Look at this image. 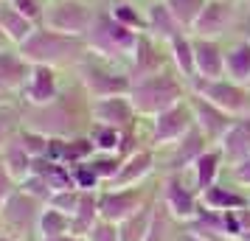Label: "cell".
I'll list each match as a JSON object with an SVG mask.
<instances>
[{
  "label": "cell",
  "mask_w": 250,
  "mask_h": 241,
  "mask_svg": "<svg viewBox=\"0 0 250 241\" xmlns=\"http://www.w3.org/2000/svg\"><path fill=\"white\" fill-rule=\"evenodd\" d=\"M73 79L90 93V98L129 95V87H132V76H129L126 65L102 59V56H96V54H87V56L82 59L79 68L73 70Z\"/></svg>",
  "instance_id": "5"
},
{
  "label": "cell",
  "mask_w": 250,
  "mask_h": 241,
  "mask_svg": "<svg viewBox=\"0 0 250 241\" xmlns=\"http://www.w3.org/2000/svg\"><path fill=\"white\" fill-rule=\"evenodd\" d=\"M14 9H20V14H25L28 20H34L37 25L42 23L45 17V9H48V0H9Z\"/></svg>",
  "instance_id": "37"
},
{
  "label": "cell",
  "mask_w": 250,
  "mask_h": 241,
  "mask_svg": "<svg viewBox=\"0 0 250 241\" xmlns=\"http://www.w3.org/2000/svg\"><path fill=\"white\" fill-rule=\"evenodd\" d=\"M25 127L48 138H82L93 127V98L70 73L65 90L45 107H23Z\"/></svg>",
  "instance_id": "1"
},
{
  "label": "cell",
  "mask_w": 250,
  "mask_h": 241,
  "mask_svg": "<svg viewBox=\"0 0 250 241\" xmlns=\"http://www.w3.org/2000/svg\"><path fill=\"white\" fill-rule=\"evenodd\" d=\"M93 124H110L118 129H129L141 124L135 104L129 95H110V98H93Z\"/></svg>",
  "instance_id": "17"
},
{
  "label": "cell",
  "mask_w": 250,
  "mask_h": 241,
  "mask_svg": "<svg viewBox=\"0 0 250 241\" xmlns=\"http://www.w3.org/2000/svg\"><path fill=\"white\" fill-rule=\"evenodd\" d=\"M191 129H194V112H191L188 98L169 107V110H163L158 115H152V118H144V135H146L149 149H155V151L177 143Z\"/></svg>",
  "instance_id": "7"
},
{
  "label": "cell",
  "mask_w": 250,
  "mask_h": 241,
  "mask_svg": "<svg viewBox=\"0 0 250 241\" xmlns=\"http://www.w3.org/2000/svg\"><path fill=\"white\" fill-rule=\"evenodd\" d=\"M17 188H20V185L14 183V177L6 171L3 166H0V207H3V202H6V199H9L14 191H17Z\"/></svg>",
  "instance_id": "39"
},
{
  "label": "cell",
  "mask_w": 250,
  "mask_h": 241,
  "mask_svg": "<svg viewBox=\"0 0 250 241\" xmlns=\"http://www.w3.org/2000/svg\"><path fill=\"white\" fill-rule=\"evenodd\" d=\"M70 177H73V188H79V191H102L104 188L102 177L96 174L90 160H82L76 166H70Z\"/></svg>",
  "instance_id": "34"
},
{
  "label": "cell",
  "mask_w": 250,
  "mask_h": 241,
  "mask_svg": "<svg viewBox=\"0 0 250 241\" xmlns=\"http://www.w3.org/2000/svg\"><path fill=\"white\" fill-rule=\"evenodd\" d=\"M87 160H90V166L96 168V174L102 177V183L110 185V183L115 180L118 168H121L124 157H121V154H102V151H96V154H90Z\"/></svg>",
  "instance_id": "35"
},
{
  "label": "cell",
  "mask_w": 250,
  "mask_h": 241,
  "mask_svg": "<svg viewBox=\"0 0 250 241\" xmlns=\"http://www.w3.org/2000/svg\"><path fill=\"white\" fill-rule=\"evenodd\" d=\"M104 6H107V12L113 14L121 25L132 28L138 34L146 31V6H141L135 0H110V3H104Z\"/></svg>",
  "instance_id": "29"
},
{
  "label": "cell",
  "mask_w": 250,
  "mask_h": 241,
  "mask_svg": "<svg viewBox=\"0 0 250 241\" xmlns=\"http://www.w3.org/2000/svg\"><path fill=\"white\" fill-rule=\"evenodd\" d=\"M200 202H203V207H208V210L225 213V210L248 207L250 205V194L225 174V177H222L216 185H211L208 191H203V194H200Z\"/></svg>",
  "instance_id": "19"
},
{
  "label": "cell",
  "mask_w": 250,
  "mask_h": 241,
  "mask_svg": "<svg viewBox=\"0 0 250 241\" xmlns=\"http://www.w3.org/2000/svg\"><path fill=\"white\" fill-rule=\"evenodd\" d=\"M225 174H228V160H225V154H222L219 146H208V149L194 160L191 168H188V177H191L194 188H197L200 194L208 191L211 185H216Z\"/></svg>",
  "instance_id": "20"
},
{
  "label": "cell",
  "mask_w": 250,
  "mask_h": 241,
  "mask_svg": "<svg viewBox=\"0 0 250 241\" xmlns=\"http://www.w3.org/2000/svg\"><path fill=\"white\" fill-rule=\"evenodd\" d=\"M99 3H102V0H99Z\"/></svg>",
  "instance_id": "49"
},
{
  "label": "cell",
  "mask_w": 250,
  "mask_h": 241,
  "mask_svg": "<svg viewBox=\"0 0 250 241\" xmlns=\"http://www.w3.org/2000/svg\"><path fill=\"white\" fill-rule=\"evenodd\" d=\"M169 48V59L171 68L180 73L183 79L191 81L197 76V51H194V34L191 31H180V34L166 42Z\"/></svg>",
  "instance_id": "24"
},
{
  "label": "cell",
  "mask_w": 250,
  "mask_h": 241,
  "mask_svg": "<svg viewBox=\"0 0 250 241\" xmlns=\"http://www.w3.org/2000/svg\"><path fill=\"white\" fill-rule=\"evenodd\" d=\"M65 233H70V216L54 205H45L42 207V216H40V224H37V241L65 236Z\"/></svg>",
  "instance_id": "32"
},
{
  "label": "cell",
  "mask_w": 250,
  "mask_h": 241,
  "mask_svg": "<svg viewBox=\"0 0 250 241\" xmlns=\"http://www.w3.org/2000/svg\"><path fill=\"white\" fill-rule=\"evenodd\" d=\"M42 241H84V239L73 236V233H65V236H54V239H42Z\"/></svg>",
  "instance_id": "40"
},
{
  "label": "cell",
  "mask_w": 250,
  "mask_h": 241,
  "mask_svg": "<svg viewBox=\"0 0 250 241\" xmlns=\"http://www.w3.org/2000/svg\"><path fill=\"white\" fill-rule=\"evenodd\" d=\"M158 183L160 177L155 180V185H135V188H113V185H104L99 191V213L102 219H110L115 224H121L124 219H129L132 213H138L144 205H149L155 196H158Z\"/></svg>",
  "instance_id": "10"
},
{
  "label": "cell",
  "mask_w": 250,
  "mask_h": 241,
  "mask_svg": "<svg viewBox=\"0 0 250 241\" xmlns=\"http://www.w3.org/2000/svg\"><path fill=\"white\" fill-rule=\"evenodd\" d=\"M87 140L93 143V149L102 154H121L124 146V129L110 127V124H93L87 129Z\"/></svg>",
  "instance_id": "31"
},
{
  "label": "cell",
  "mask_w": 250,
  "mask_h": 241,
  "mask_svg": "<svg viewBox=\"0 0 250 241\" xmlns=\"http://www.w3.org/2000/svg\"><path fill=\"white\" fill-rule=\"evenodd\" d=\"M171 68V59H169V48L166 42H160L155 37H149L146 31L138 37V45L132 51V59H129V76L132 79H144V76H152V73H160V70Z\"/></svg>",
  "instance_id": "16"
},
{
  "label": "cell",
  "mask_w": 250,
  "mask_h": 241,
  "mask_svg": "<svg viewBox=\"0 0 250 241\" xmlns=\"http://www.w3.org/2000/svg\"><path fill=\"white\" fill-rule=\"evenodd\" d=\"M6 98H14V95H6V93H3V90H0V104H3V101H6Z\"/></svg>",
  "instance_id": "44"
},
{
  "label": "cell",
  "mask_w": 250,
  "mask_h": 241,
  "mask_svg": "<svg viewBox=\"0 0 250 241\" xmlns=\"http://www.w3.org/2000/svg\"><path fill=\"white\" fill-rule=\"evenodd\" d=\"M20 51L31 65H48V68L65 70V73H73L82 59L90 54L84 37L62 34L48 25H37V31L20 45Z\"/></svg>",
  "instance_id": "2"
},
{
  "label": "cell",
  "mask_w": 250,
  "mask_h": 241,
  "mask_svg": "<svg viewBox=\"0 0 250 241\" xmlns=\"http://www.w3.org/2000/svg\"><path fill=\"white\" fill-rule=\"evenodd\" d=\"M70 73L57 68H48V65H34L31 68V76L25 81V87L20 90V104L23 107H45L54 98H59V93L65 90Z\"/></svg>",
  "instance_id": "12"
},
{
  "label": "cell",
  "mask_w": 250,
  "mask_h": 241,
  "mask_svg": "<svg viewBox=\"0 0 250 241\" xmlns=\"http://www.w3.org/2000/svg\"><path fill=\"white\" fill-rule=\"evenodd\" d=\"M158 196H160V202H163V207H166L180 224L191 222V219L197 216V210L203 207V202H200V191L194 188L188 171L163 174L160 183H158Z\"/></svg>",
  "instance_id": "11"
},
{
  "label": "cell",
  "mask_w": 250,
  "mask_h": 241,
  "mask_svg": "<svg viewBox=\"0 0 250 241\" xmlns=\"http://www.w3.org/2000/svg\"><path fill=\"white\" fill-rule=\"evenodd\" d=\"M84 241H121V227L110 219H99L90 227V233L84 236Z\"/></svg>",
  "instance_id": "36"
},
{
  "label": "cell",
  "mask_w": 250,
  "mask_h": 241,
  "mask_svg": "<svg viewBox=\"0 0 250 241\" xmlns=\"http://www.w3.org/2000/svg\"><path fill=\"white\" fill-rule=\"evenodd\" d=\"M188 95H191L188 79H183L174 68H166L144 79H132V87H129V101L135 104L141 118H152L174 104L186 101Z\"/></svg>",
  "instance_id": "3"
},
{
  "label": "cell",
  "mask_w": 250,
  "mask_h": 241,
  "mask_svg": "<svg viewBox=\"0 0 250 241\" xmlns=\"http://www.w3.org/2000/svg\"><path fill=\"white\" fill-rule=\"evenodd\" d=\"M188 104H191V112H194V127L200 129L205 138L214 143V146L222 143V138H225L228 132L233 129V124L239 121V118L228 115L225 110H219L216 104H211L208 98L197 95V93L188 95Z\"/></svg>",
  "instance_id": "14"
},
{
  "label": "cell",
  "mask_w": 250,
  "mask_h": 241,
  "mask_svg": "<svg viewBox=\"0 0 250 241\" xmlns=\"http://www.w3.org/2000/svg\"><path fill=\"white\" fill-rule=\"evenodd\" d=\"M188 87H191V93L216 104L219 110H225L228 115L250 118V84L233 81L228 76H222V79H200V76H194L188 81Z\"/></svg>",
  "instance_id": "8"
},
{
  "label": "cell",
  "mask_w": 250,
  "mask_h": 241,
  "mask_svg": "<svg viewBox=\"0 0 250 241\" xmlns=\"http://www.w3.org/2000/svg\"><path fill=\"white\" fill-rule=\"evenodd\" d=\"M245 3H248V9H250V0H245Z\"/></svg>",
  "instance_id": "45"
},
{
  "label": "cell",
  "mask_w": 250,
  "mask_h": 241,
  "mask_svg": "<svg viewBox=\"0 0 250 241\" xmlns=\"http://www.w3.org/2000/svg\"><path fill=\"white\" fill-rule=\"evenodd\" d=\"M102 3H110V0H102Z\"/></svg>",
  "instance_id": "46"
},
{
  "label": "cell",
  "mask_w": 250,
  "mask_h": 241,
  "mask_svg": "<svg viewBox=\"0 0 250 241\" xmlns=\"http://www.w3.org/2000/svg\"><path fill=\"white\" fill-rule=\"evenodd\" d=\"M211 0H166V6L171 9V14L177 17V23L186 28V31H191L197 20L203 17L205 6H208Z\"/></svg>",
  "instance_id": "33"
},
{
  "label": "cell",
  "mask_w": 250,
  "mask_h": 241,
  "mask_svg": "<svg viewBox=\"0 0 250 241\" xmlns=\"http://www.w3.org/2000/svg\"><path fill=\"white\" fill-rule=\"evenodd\" d=\"M0 233H3V227H0Z\"/></svg>",
  "instance_id": "47"
},
{
  "label": "cell",
  "mask_w": 250,
  "mask_h": 241,
  "mask_svg": "<svg viewBox=\"0 0 250 241\" xmlns=\"http://www.w3.org/2000/svg\"><path fill=\"white\" fill-rule=\"evenodd\" d=\"M160 177V168H158V151L155 149H138L132 154H126L121 168L115 174V180L110 185L113 188H135V185H146V183H155Z\"/></svg>",
  "instance_id": "15"
},
{
  "label": "cell",
  "mask_w": 250,
  "mask_h": 241,
  "mask_svg": "<svg viewBox=\"0 0 250 241\" xmlns=\"http://www.w3.org/2000/svg\"><path fill=\"white\" fill-rule=\"evenodd\" d=\"M25 127V115H23V104L20 98H6L0 104V149L6 143H12Z\"/></svg>",
  "instance_id": "28"
},
{
  "label": "cell",
  "mask_w": 250,
  "mask_h": 241,
  "mask_svg": "<svg viewBox=\"0 0 250 241\" xmlns=\"http://www.w3.org/2000/svg\"><path fill=\"white\" fill-rule=\"evenodd\" d=\"M138 31L126 28L115 20L113 14L107 12V6H99V14L93 20L90 31L84 34V42H87V51L96 54L102 59H110V62H118V65H129L132 59V51L138 45Z\"/></svg>",
  "instance_id": "4"
},
{
  "label": "cell",
  "mask_w": 250,
  "mask_h": 241,
  "mask_svg": "<svg viewBox=\"0 0 250 241\" xmlns=\"http://www.w3.org/2000/svg\"><path fill=\"white\" fill-rule=\"evenodd\" d=\"M0 241H17V239H12V236H6V233H0Z\"/></svg>",
  "instance_id": "43"
},
{
  "label": "cell",
  "mask_w": 250,
  "mask_h": 241,
  "mask_svg": "<svg viewBox=\"0 0 250 241\" xmlns=\"http://www.w3.org/2000/svg\"><path fill=\"white\" fill-rule=\"evenodd\" d=\"M31 62L23 56L20 48H0V90L6 95H20V90L25 87V81L31 76Z\"/></svg>",
  "instance_id": "18"
},
{
  "label": "cell",
  "mask_w": 250,
  "mask_h": 241,
  "mask_svg": "<svg viewBox=\"0 0 250 241\" xmlns=\"http://www.w3.org/2000/svg\"><path fill=\"white\" fill-rule=\"evenodd\" d=\"M12 42H9V37L3 34V28H0V48H9Z\"/></svg>",
  "instance_id": "41"
},
{
  "label": "cell",
  "mask_w": 250,
  "mask_h": 241,
  "mask_svg": "<svg viewBox=\"0 0 250 241\" xmlns=\"http://www.w3.org/2000/svg\"><path fill=\"white\" fill-rule=\"evenodd\" d=\"M219 149L225 154L228 166L250 157V118H239L236 124H233V129L222 138Z\"/></svg>",
  "instance_id": "27"
},
{
  "label": "cell",
  "mask_w": 250,
  "mask_h": 241,
  "mask_svg": "<svg viewBox=\"0 0 250 241\" xmlns=\"http://www.w3.org/2000/svg\"><path fill=\"white\" fill-rule=\"evenodd\" d=\"M155 205H158V196L144 205L138 213H132L129 219H124L118 227H121V241H146L149 239V227H152V216H155Z\"/></svg>",
  "instance_id": "30"
},
{
  "label": "cell",
  "mask_w": 250,
  "mask_h": 241,
  "mask_svg": "<svg viewBox=\"0 0 250 241\" xmlns=\"http://www.w3.org/2000/svg\"><path fill=\"white\" fill-rule=\"evenodd\" d=\"M45 202L31 196L28 191L17 188L0 207V227L6 236H12L17 241H37V224L42 216Z\"/></svg>",
  "instance_id": "6"
},
{
  "label": "cell",
  "mask_w": 250,
  "mask_h": 241,
  "mask_svg": "<svg viewBox=\"0 0 250 241\" xmlns=\"http://www.w3.org/2000/svg\"><path fill=\"white\" fill-rule=\"evenodd\" d=\"M228 177L250 194V157H245V160H239V163H230L228 166Z\"/></svg>",
  "instance_id": "38"
},
{
  "label": "cell",
  "mask_w": 250,
  "mask_h": 241,
  "mask_svg": "<svg viewBox=\"0 0 250 241\" xmlns=\"http://www.w3.org/2000/svg\"><path fill=\"white\" fill-rule=\"evenodd\" d=\"M197 51V76L200 79H222L225 76V42L211 37H194Z\"/></svg>",
  "instance_id": "21"
},
{
  "label": "cell",
  "mask_w": 250,
  "mask_h": 241,
  "mask_svg": "<svg viewBox=\"0 0 250 241\" xmlns=\"http://www.w3.org/2000/svg\"><path fill=\"white\" fill-rule=\"evenodd\" d=\"M0 28H3V34L9 37V42L14 48H20L37 31V23L28 20L25 14H20V9H14L9 0H3L0 3Z\"/></svg>",
  "instance_id": "26"
},
{
  "label": "cell",
  "mask_w": 250,
  "mask_h": 241,
  "mask_svg": "<svg viewBox=\"0 0 250 241\" xmlns=\"http://www.w3.org/2000/svg\"><path fill=\"white\" fill-rule=\"evenodd\" d=\"M208 146H214L211 140L205 138L200 129L194 127L186 138H180L177 143H171L166 149H158V168H160V177L163 174H180V171H188L194 166V160L203 154Z\"/></svg>",
  "instance_id": "13"
},
{
  "label": "cell",
  "mask_w": 250,
  "mask_h": 241,
  "mask_svg": "<svg viewBox=\"0 0 250 241\" xmlns=\"http://www.w3.org/2000/svg\"><path fill=\"white\" fill-rule=\"evenodd\" d=\"M135 3H141V6H152V3H158V0H135Z\"/></svg>",
  "instance_id": "42"
},
{
  "label": "cell",
  "mask_w": 250,
  "mask_h": 241,
  "mask_svg": "<svg viewBox=\"0 0 250 241\" xmlns=\"http://www.w3.org/2000/svg\"><path fill=\"white\" fill-rule=\"evenodd\" d=\"M0 3H3V0H0Z\"/></svg>",
  "instance_id": "48"
},
{
  "label": "cell",
  "mask_w": 250,
  "mask_h": 241,
  "mask_svg": "<svg viewBox=\"0 0 250 241\" xmlns=\"http://www.w3.org/2000/svg\"><path fill=\"white\" fill-rule=\"evenodd\" d=\"M34 163H37V157L20 143V138H14L12 143H6V146L0 149V166L12 174L17 185L25 183V180L34 174Z\"/></svg>",
  "instance_id": "23"
},
{
  "label": "cell",
  "mask_w": 250,
  "mask_h": 241,
  "mask_svg": "<svg viewBox=\"0 0 250 241\" xmlns=\"http://www.w3.org/2000/svg\"><path fill=\"white\" fill-rule=\"evenodd\" d=\"M180 31H186V28L177 23V17L171 14V9L166 6V0H158V3L146 6V34L149 37H155L160 42H169Z\"/></svg>",
  "instance_id": "25"
},
{
  "label": "cell",
  "mask_w": 250,
  "mask_h": 241,
  "mask_svg": "<svg viewBox=\"0 0 250 241\" xmlns=\"http://www.w3.org/2000/svg\"><path fill=\"white\" fill-rule=\"evenodd\" d=\"M225 76L250 84V37L225 39Z\"/></svg>",
  "instance_id": "22"
},
{
  "label": "cell",
  "mask_w": 250,
  "mask_h": 241,
  "mask_svg": "<svg viewBox=\"0 0 250 241\" xmlns=\"http://www.w3.org/2000/svg\"><path fill=\"white\" fill-rule=\"evenodd\" d=\"M99 0H48L45 17L40 25L73 37H84L99 14Z\"/></svg>",
  "instance_id": "9"
}]
</instances>
